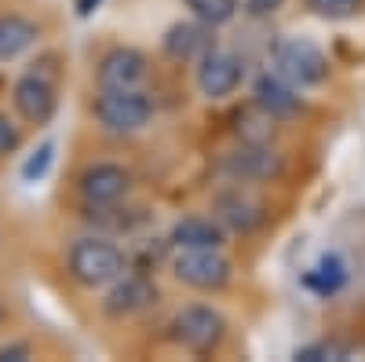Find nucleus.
I'll list each match as a JSON object with an SVG mask.
<instances>
[{
  "label": "nucleus",
  "mask_w": 365,
  "mask_h": 362,
  "mask_svg": "<svg viewBox=\"0 0 365 362\" xmlns=\"http://www.w3.org/2000/svg\"><path fill=\"white\" fill-rule=\"evenodd\" d=\"M11 99H15V110L29 121V125H48V121L55 117V103H58L51 81H44L41 74H26V77H19Z\"/></svg>",
  "instance_id": "obj_9"
},
{
  "label": "nucleus",
  "mask_w": 365,
  "mask_h": 362,
  "mask_svg": "<svg viewBox=\"0 0 365 362\" xmlns=\"http://www.w3.org/2000/svg\"><path fill=\"white\" fill-rule=\"evenodd\" d=\"M227 333V322L216 308H205V304H190V308H182L172 322V337L194 351V355H208V351H216L220 341Z\"/></svg>",
  "instance_id": "obj_5"
},
{
  "label": "nucleus",
  "mask_w": 365,
  "mask_h": 362,
  "mask_svg": "<svg viewBox=\"0 0 365 362\" xmlns=\"http://www.w3.org/2000/svg\"><path fill=\"white\" fill-rule=\"evenodd\" d=\"M128 183H132L128 169H120L113 161H103V165H91L81 176V198L88 205H113V201H120L128 194Z\"/></svg>",
  "instance_id": "obj_11"
},
{
  "label": "nucleus",
  "mask_w": 365,
  "mask_h": 362,
  "mask_svg": "<svg viewBox=\"0 0 365 362\" xmlns=\"http://www.w3.org/2000/svg\"><path fill=\"white\" fill-rule=\"evenodd\" d=\"M274 66H278V74L296 88H311V84H322L329 77L325 51L311 41H303V37H285V41L274 44Z\"/></svg>",
  "instance_id": "obj_3"
},
{
  "label": "nucleus",
  "mask_w": 365,
  "mask_h": 362,
  "mask_svg": "<svg viewBox=\"0 0 365 362\" xmlns=\"http://www.w3.org/2000/svg\"><path fill=\"white\" fill-rule=\"evenodd\" d=\"M26 358H34V348H29L26 341H15L8 348H0V362H26Z\"/></svg>",
  "instance_id": "obj_24"
},
{
  "label": "nucleus",
  "mask_w": 365,
  "mask_h": 362,
  "mask_svg": "<svg viewBox=\"0 0 365 362\" xmlns=\"http://www.w3.org/2000/svg\"><path fill=\"white\" fill-rule=\"evenodd\" d=\"M182 4L205 26H227L237 15V0H182Z\"/></svg>",
  "instance_id": "obj_18"
},
{
  "label": "nucleus",
  "mask_w": 365,
  "mask_h": 362,
  "mask_svg": "<svg viewBox=\"0 0 365 362\" xmlns=\"http://www.w3.org/2000/svg\"><path fill=\"white\" fill-rule=\"evenodd\" d=\"M307 8L322 19H354L365 11V0H307Z\"/></svg>",
  "instance_id": "obj_19"
},
{
  "label": "nucleus",
  "mask_w": 365,
  "mask_h": 362,
  "mask_svg": "<svg viewBox=\"0 0 365 362\" xmlns=\"http://www.w3.org/2000/svg\"><path fill=\"white\" fill-rule=\"evenodd\" d=\"M223 169H227V176L241 179V183H263V179H274V176L282 172V154H278V150H270L267 143L245 139L227 158Z\"/></svg>",
  "instance_id": "obj_7"
},
{
  "label": "nucleus",
  "mask_w": 365,
  "mask_h": 362,
  "mask_svg": "<svg viewBox=\"0 0 365 362\" xmlns=\"http://www.w3.org/2000/svg\"><path fill=\"white\" fill-rule=\"evenodd\" d=\"M252 103L256 110L270 114L274 121L278 117H292L299 110V96H296V84H289L282 74H263L252 88Z\"/></svg>",
  "instance_id": "obj_13"
},
{
  "label": "nucleus",
  "mask_w": 365,
  "mask_h": 362,
  "mask_svg": "<svg viewBox=\"0 0 365 362\" xmlns=\"http://www.w3.org/2000/svg\"><path fill=\"white\" fill-rule=\"evenodd\" d=\"M150 304H158V286L143 278V275H120L117 282H110V293L103 300V311L110 318H128V315H139L146 311Z\"/></svg>",
  "instance_id": "obj_8"
},
{
  "label": "nucleus",
  "mask_w": 365,
  "mask_h": 362,
  "mask_svg": "<svg viewBox=\"0 0 365 362\" xmlns=\"http://www.w3.org/2000/svg\"><path fill=\"white\" fill-rule=\"evenodd\" d=\"M96 117L99 125L113 136H132L143 132L154 117V99L139 88H103V96L96 99Z\"/></svg>",
  "instance_id": "obj_2"
},
{
  "label": "nucleus",
  "mask_w": 365,
  "mask_h": 362,
  "mask_svg": "<svg viewBox=\"0 0 365 362\" xmlns=\"http://www.w3.org/2000/svg\"><path fill=\"white\" fill-rule=\"evenodd\" d=\"M99 4H103V0H77V15L88 19L91 11H99Z\"/></svg>",
  "instance_id": "obj_25"
},
{
  "label": "nucleus",
  "mask_w": 365,
  "mask_h": 362,
  "mask_svg": "<svg viewBox=\"0 0 365 362\" xmlns=\"http://www.w3.org/2000/svg\"><path fill=\"white\" fill-rule=\"evenodd\" d=\"M216 213H220V223L234 227V231H252L263 213H259V205L249 198V194H241V191H227L216 198Z\"/></svg>",
  "instance_id": "obj_16"
},
{
  "label": "nucleus",
  "mask_w": 365,
  "mask_h": 362,
  "mask_svg": "<svg viewBox=\"0 0 365 362\" xmlns=\"http://www.w3.org/2000/svg\"><path fill=\"white\" fill-rule=\"evenodd\" d=\"M285 8V0H241V11L249 19H270Z\"/></svg>",
  "instance_id": "obj_23"
},
{
  "label": "nucleus",
  "mask_w": 365,
  "mask_h": 362,
  "mask_svg": "<svg viewBox=\"0 0 365 362\" xmlns=\"http://www.w3.org/2000/svg\"><path fill=\"white\" fill-rule=\"evenodd\" d=\"M19 143H22V136H19V129H15V121H11L8 114H0V158L15 154Z\"/></svg>",
  "instance_id": "obj_22"
},
{
  "label": "nucleus",
  "mask_w": 365,
  "mask_h": 362,
  "mask_svg": "<svg viewBox=\"0 0 365 362\" xmlns=\"http://www.w3.org/2000/svg\"><path fill=\"white\" fill-rule=\"evenodd\" d=\"M51 161H55V143L48 139V143H41L34 154H29V161L22 165V179H26V183H37V179H44L48 169H51Z\"/></svg>",
  "instance_id": "obj_21"
},
{
  "label": "nucleus",
  "mask_w": 365,
  "mask_h": 362,
  "mask_svg": "<svg viewBox=\"0 0 365 362\" xmlns=\"http://www.w3.org/2000/svg\"><path fill=\"white\" fill-rule=\"evenodd\" d=\"M172 271L182 286L201 293H220L230 282V260L220 249H179Z\"/></svg>",
  "instance_id": "obj_4"
},
{
  "label": "nucleus",
  "mask_w": 365,
  "mask_h": 362,
  "mask_svg": "<svg viewBox=\"0 0 365 362\" xmlns=\"http://www.w3.org/2000/svg\"><path fill=\"white\" fill-rule=\"evenodd\" d=\"M161 48H165L168 59H175V63L197 59V55H205L212 48V26H205L201 19L197 22H175L161 37Z\"/></svg>",
  "instance_id": "obj_12"
},
{
  "label": "nucleus",
  "mask_w": 365,
  "mask_h": 362,
  "mask_svg": "<svg viewBox=\"0 0 365 362\" xmlns=\"http://www.w3.org/2000/svg\"><path fill=\"white\" fill-rule=\"evenodd\" d=\"M150 74V63L139 48H113L99 59V84L103 88H139Z\"/></svg>",
  "instance_id": "obj_10"
},
{
  "label": "nucleus",
  "mask_w": 365,
  "mask_h": 362,
  "mask_svg": "<svg viewBox=\"0 0 365 362\" xmlns=\"http://www.w3.org/2000/svg\"><path fill=\"white\" fill-rule=\"evenodd\" d=\"M344 282H347V263H344L340 256H332V253H325V256L318 260V267L307 275V286H311L314 293H322V296L340 293Z\"/></svg>",
  "instance_id": "obj_17"
},
{
  "label": "nucleus",
  "mask_w": 365,
  "mask_h": 362,
  "mask_svg": "<svg viewBox=\"0 0 365 362\" xmlns=\"http://www.w3.org/2000/svg\"><path fill=\"white\" fill-rule=\"evenodd\" d=\"M223 223L205 220V216H187L172 227V246L175 249H223Z\"/></svg>",
  "instance_id": "obj_14"
},
{
  "label": "nucleus",
  "mask_w": 365,
  "mask_h": 362,
  "mask_svg": "<svg viewBox=\"0 0 365 362\" xmlns=\"http://www.w3.org/2000/svg\"><path fill=\"white\" fill-rule=\"evenodd\" d=\"M0 326H4V311H0Z\"/></svg>",
  "instance_id": "obj_26"
},
{
  "label": "nucleus",
  "mask_w": 365,
  "mask_h": 362,
  "mask_svg": "<svg viewBox=\"0 0 365 362\" xmlns=\"http://www.w3.org/2000/svg\"><path fill=\"white\" fill-rule=\"evenodd\" d=\"M70 275L84 289H103L125 275V253L106 238H81L70 246Z\"/></svg>",
  "instance_id": "obj_1"
},
{
  "label": "nucleus",
  "mask_w": 365,
  "mask_h": 362,
  "mask_svg": "<svg viewBox=\"0 0 365 362\" xmlns=\"http://www.w3.org/2000/svg\"><path fill=\"white\" fill-rule=\"evenodd\" d=\"M241 77H245V66L234 51H220V48H208L201 55V66H197V88L205 99H227L237 92Z\"/></svg>",
  "instance_id": "obj_6"
},
{
  "label": "nucleus",
  "mask_w": 365,
  "mask_h": 362,
  "mask_svg": "<svg viewBox=\"0 0 365 362\" xmlns=\"http://www.w3.org/2000/svg\"><path fill=\"white\" fill-rule=\"evenodd\" d=\"M354 351L347 344H336V341H318V344H307V348H296V362H325V358H351Z\"/></svg>",
  "instance_id": "obj_20"
},
{
  "label": "nucleus",
  "mask_w": 365,
  "mask_h": 362,
  "mask_svg": "<svg viewBox=\"0 0 365 362\" xmlns=\"http://www.w3.org/2000/svg\"><path fill=\"white\" fill-rule=\"evenodd\" d=\"M37 37H41L37 22H29L26 15H0V63L26 55L37 44Z\"/></svg>",
  "instance_id": "obj_15"
}]
</instances>
